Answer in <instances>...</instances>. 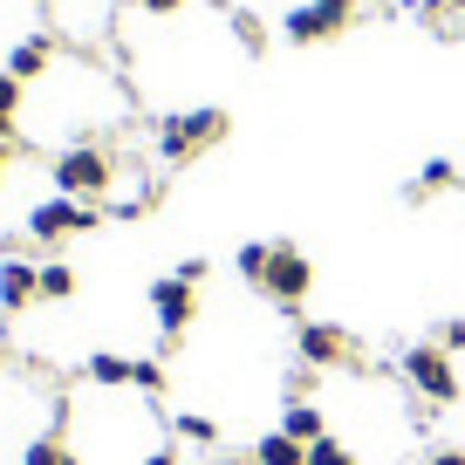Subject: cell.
Wrapping results in <instances>:
<instances>
[{
  "label": "cell",
  "mask_w": 465,
  "mask_h": 465,
  "mask_svg": "<svg viewBox=\"0 0 465 465\" xmlns=\"http://www.w3.org/2000/svg\"><path fill=\"white\" fill-rule=\"evenodd\" d=\"M240 274H247V288H261L267 302H281V308H302V294L315 288L308 253L302 247H267V240L240 247Z\"/></svg>",
  "instance_id": "cell-1"
},
{
  "label": "cell",
  "mask_w": 465,
  "mask_h": 465,
  "mask_svg": "<svg viewBox=\"0 0 465 465\" xmlns=\"http://www.w3.org/2000/svg\"><path fill=\"white\" fill-rule=\"evenodd\" d=\"M219 137H226V110H213V103L158 116V158H164V164H185V158H199V151H213Z\"/></svg>",
  "instance_id": "cell-2"
},
{
  "label": "cell",
  "mask_w": 465,
  "mask_h": 465,
  "mask_svg": "<svg viewBox=\"0 0 465 465\" xmlns=\"http://www.w3.org/2000/svg\"><path fill=\"white\" fill-rule=\"evenodd\" d=\"M110 178H116V158L103 144H69L55 158V192H62V199H103Z\"/></svg>",
  "instance_id": "cell-3"
},
{
  "label": "cell",
  "mask_w": 465,
  "mask_h": 465,
  "mask_svg": "<svg viewBox=\"0 0 465 465\" xmlns=\"http://www.w3.org/2000/svg\"><path fill=\"white\" fill-rule=\"evenodd\" d=\"M404 383L424 397V404H459V370H451V349H438V342H418V349H404Z\"/></svg>",
  "instance_id": "cell-4"
},
{
  "label": "cell",
  "mask_w": 465,
  "mask_h": 465,
  "mask_svg": "<svg viewBox=\"0 0 465 465\" xmlns=\"http://www.w3.org/2000/svg\"><path fill=\"white\" fill-rule=\"evenodd\" d=\"M103 226L96 199H42L28 213V240H42V247H55V240H69V232H89Z\"/></svg>",
  "instance_id": "cell-5"
},
{
  "label": "cell",
  "mask_w": 465,
  "mask_h": 465,
  "mask_svg": "<svg viewBox=\"0 0 465 465\" xmlns=\"http://www.w3.org/2000/svg\"><path fill=\"white\" fill-rule=\"evenodd\" d=\"M349 21H356V0H302V7H288V42H329V35H342Z\"/></svg>",
  "instance_id": "cell-6"
},
{
  "label": "cell",
  "mask_w": 465,
  "mask_h": 465,
  "mask_svg": "<svg viewBox=\"0 0 465 465\" xmlns=\"http://www.w3.org/2000/svg\"><path fill=\"white\" fill-rule=\"evenodd\" d=\"M48 28L83 42V48H96L110 35V0H48Z\"/></svg>",
  "instance_id": "cell-7"
},
{
  "label": "cell",
  "mask_w": 465,
  "mask_h": 465,
  "mask_svg": "<svg viewBox=\"0 0 465 465\" xmlns=\"http://www.w3.org/2000/svg\"><path fill=\"white\" fill-rule=\"evenodd\" d=\"M62 62V48H55V28H28V35H15L7 42V55H0V69L7 75H21V83H42L48 69Z\"/></svg>",
  "instance_id": "cell-8"
},
{
  "label": "cell",
  "mask_w": 465,
  "mask_h": 465,
  "mask_svg": "<svg viewBox=\"0 0 465 465\" xmlns=\"http://www.w3.org/2000/svg\"><path fill=\"white\" fill-rule=\"evenodd\" d=\"M192 288H199V281H185V274H164L158 288H151V308H158V329H164V342H178V335L192 329V315H199Z\"/></svg>",
  "instance_id": "cell-9"
},
{
  "label": "cell",
  "mask_w": 465,
  "mask_h": 465,
  "mask_svg": "<svg viewBox=\"0 0 465 465\" xmlns=\"http://www.w3.org/2000/svg\"><path fill=\"white\" fill-rule=\"evenodd\" d=\"M294 342H302V363H308V370L356 363V342H349L342 329H329V322H302V329H294Z\"/></svg>",
  "instance_id": "cell-10"
},
{
  "label": "cell",
  "mask_w": 465,
  "mask_h": 465,
  "mask_svg": "<svg viewBox=\"0 0 465 465\" xmlns=\"http://www.w3.org/2000/svg\"><path fill=\"white\" fill-rule=\"evenodd\" d=\"M28 302H42V267L15 253V261H0V308H7V315H21Z\"/></svg>",
  "instance_id": "cell-11"
},
{
  "label": "cell",
  "mask_w": 465,
  "mask_h": 465,
  "mask_svg": "<svg viewBox=\"0 0 465 465\" xmlns=\"http://www.w3.org/2000/svg\"><path fill=\"white\" fill-rule=\"evenodd\" d=\"M281 431L302 438V445H315V438H329V424H322V411H315V404H302V397H294L288 418H281Z\"/></svg>",
  "instance_id": "cell-12"
},
{
  "label": "cell",
  "mask_w": 465,
  "mask_h": 465,
  "mask_svg": "<svg viewBox=\"0 0 465 465\" xmlns=\"http://www.w3.org/2000/svg\"><path fill=\"white\" fill-rule=\"evenodd\" d=\"M253 459H261V465H308V445H302V438H288V431H274V438L253 445Z\"/></svg>",
  "instance_id": "cell-13"
},
{
  "label": "cell",
  "mask_w": 465,
  "mask_h": 465,
  "mask_svg": "<svg viewBox=\"0 0 465 465\" xmlns=\"http://www.w3.org/2000/svg\"><path fill=\"white\" fill-rule=\"evenodd\" d=\"M131 356H89V383H103V391H124L131 383Z\"/></svg>",
  "instance_id": "cell-14"
},
{
  "label": "cell",
  "mask_w": 465,
  "mask_h": 465,
  "mask_svg": "<svg viewBox=\"0 0 465 465\" xmlns=\"http://www.w3.org/2000/svg\"><path fill=\"white\" fill-rule=\"evenodd\" d=\"M69 294H75V267L48 261V267H42V302H69Z\"/></svg>",
  "instance_id": "cell-15"
},
{
  "label": "cell",
  "mask_w": 465,
  "mask_h": 465,
  "mask_svg": "<svg viewBox=\"0 0 465 465\" xmlns=\"http://www.w3.org/2000/svg\"><path fill=\"white\" fill-rule=\"evenodd\" d=\"M21 465H75V451L62 445V438H35V445L21 451Z\"/></svg>",
  "instance_id": "cell-16"
},
{
  "label": "cell",
  "mask_w": 465,
  "mask_h": 465,
  "mask_svg": "<svg viewBox=\"0 0 465 465\" xmlns=\"http://www.w3.org/2000/svg\"><path fill=\"white\" fill-rule=\"evenodd\" d=\"M445 185H459V172H451L445 158H431V164L418 172V185H411V199H424V192H445Z\"/></svg>",
  "instance_id": "cell-17"
},
{
  "label": "cell",
  "mask_w": 465,
  "mask_h": 465,
  "mask_svg": "<svg viewBox=\"0 0 465 465\" xmlns=\"http://www.w3.org/2000/svg\"><path fill=\"white\" fill-rule=\"evenodd\" d=\"M178 438H192V445H219V424L199 418V411H185V418H178Z\"/></svg>",
  "instance_id": "cell-18"
},
{
  "label": "cell",
  "mask_w": 465,
  "mask_h": 465,
  "mask_svg": "<svg viewBox=\"0 0 465 465\" xmlns=\"http://www.w3.org/2000/svg\"><path fill=\"white\" fill-rule=\"evenodd\" d=\"M308 465H356V451L335 445V438H315V445H308Z\"/></svg>",
  "instance_id": "cell-19"
},
{
  "label": "cell",
  "mask_w": 465,
  "mask_h": 465,
  "mask_svg": "<svg viewBox=\"0 0 465 465\" xmlns=\"http://www.w3.org/2000/svg\"><path fill=\"white\" fill-rule=\"evenodd\" d=\"M21 96H28V83L0 69V116H15V110H21Z\"/></svg>",
  "instance_id": "cell-20"
},
{
  "label": "cell",
  "mask_w": 465,
  "mask_h": 465,
  "mask_svg": "<svg viewBox=\"0 0 465 465\" xmlns=\"http://www.w3.org/2000/svg\"><path fill=\"white\" fill-rule=\"evenodd\" d=\"M137 15H151V21H172V15H185L192 0H131Z\"/></svg>",
  "instance_id": "cell-21"
},
{
  "label": "cell",
  "mask_w": 465,
  "mask_h": 465,
  "mask_svg": "<svg viewBox=\"0 0 465 465\" xmlns=\"http://www.w3.org/2000/svg\"><path fill=\"white\" fill-rule=\"evenodd\" d=\"M131 383H137L144 397H158V391H164V363H137V370H131Z\"/></svg>",
  "instance_id": "cell-22"
},
{
  "label": "cell",
  "mask_w": 465,
  "mask_h": 465,
  "mask_svg": "<svg viewBox=\"0 0 465 465\" xmlns=\"http://www.w3.org/2000/svg\"><path fill=\"white\" fill-rule=\"evenodd\" d=\"M137 465H178V451H172V445H151V451H144Z\"/></svg>",
  "instance_id": "cell-23"
},
{
  "label": "cell",
  "mask_w": 465,
  "mask_h": 465,
  "mask_svg": "<svg viewBox=\"0 0 465 465\" xmlns=\"http://www.w3.org/2000/svg\"><path fill=\"white\" fill-rule=\"evenodd\" d=\"M431 465H465V451H431Z\"/></svg>",
  "instance_id": "cell-24"
},
{
  "label": "cell",
  "mask_w": 465,
  "mask_h": 465,
  "mask_svg": "<svg viewBox=\"0 0 465 465\" xmlns=\"http://www.w3.org/2000/svg\"><path fill=\"white\" fill-rule=\"evenodd\" d=\"M7 137H15V116H0V144H7Z\"/></svg>",
  "instance_id": "cell-25"
},
{
  "label": "cell",
  "mask_w": 465,
  "mask_h": 465,
  "mask_svg": "<svg viewBox=\"0 0 465 465\" xmlns=\"http://www.w3.org/2000/svg\"><path fill=\"white\" fill-rule=\"evenodd\" d=\"M0 172H7V144H0Z\"/></svg>",
  "instance_id": "cell-26"
},
{
  "label": "cell",
  "mask_w": 465,
  "mask_h": 465,
  "mask_svg": "<svg viewBox=\"0 0 465 465\" xmlns=\"http://www.w3.org/2000/svg\"><path fill=\"white\" fill-rule=\"evenodd\" d=\"M451 7H465V0H451Z\"/></svg>",
  "instance_id": "cell-27"
}]
</instances>
